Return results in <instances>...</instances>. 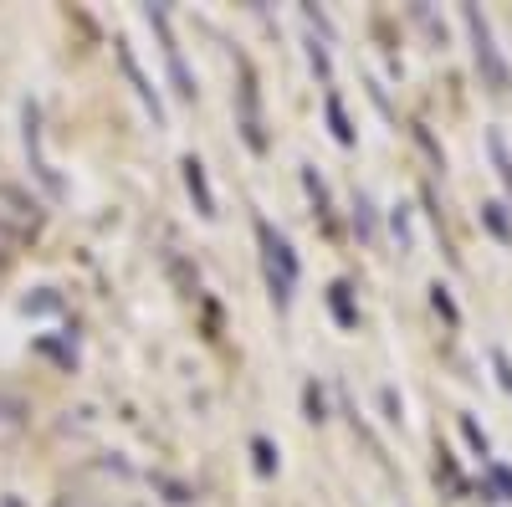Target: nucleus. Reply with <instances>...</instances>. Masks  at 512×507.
<instances>
[{"instance_id": "obj_1", "label": "nucleus", "mask_w": 512, "mask_h": 507, "mask_svg": "<svg viewBox=\"0 0 512 507\" xmlns=\"http://www.w3.org/2000/svg\"><path fill=\"white\" fill-rule=\"evenodd\" d=\"M251 231H256V251H262V277H267V292H272V303L287 313V308H292L297 282H303V262H297L292 241H287L267 216H256V221H251Z\"/></svg>"}, {"instance_id": "obj_2", "label": "nucleus", "mask_w": 512, "mask_h": 507, "mask_svg": "<svg viewBox=\"0 0 512 507\" xmlns=\"http://www.w3.org/2000/svg\"><path fill=\"white\" fill-rule=\"evenodd\" d=\"M461 26H466V36H472V62H477L482 82H487L492 93H507L512 88V67H507V57L497 47L492 21L482 16V6H461Z\"/></svg>"}, {"instance_id": "obj_3", "label": "nucleus", "mask_w": 512, "mask_h": 507, "mask_svg": "<svg viewBox=\"0 0 512 507\" xmlns=\"http://www.w3.org/2000/svg\"><path fill=\"white\" fill-rule=\"evenodd\" d=\"M236 72H241V82H236V129H241V139H246L251 154H267V118H262V88H256V67H251L246 57H236Z\"/></svg>"}, {"instance_id": "obj_4", "label": "nucleus", "mask_w": 512, "mask_h": 507, "mask_svg": "<svg viewBox=\"0 0 512 507\" xmlns=\"http://www.w3.org/2000/svg\"><path fill=\"white\" fill-rule=\"evenodd\" d=\"M144 21H149V26H154V36H159V52H164L169 82H175V98L195 103V98H200V88H195V72L185 67V47H180V36H175V26H169V6H144Z\"/></svg>"}, {"instance_id": "obj_5", "label": "nucleus", "mask_w": 512, "mask_h": 507, "mask_svg": "<svg viewBox=\"0 0 512 507\" xmlns=\"http://www.w3.org/2000/svg\"><path fill=\"white\" fill-rule=\"evenodd\" d=\"M0 231L11 241H26V236L41 231V205L21 185H0Z\"/></svg>"}, {"instance_id": "obj_6", "label": "nucleus", "mask_w": 512, "mask_h": 507, "mask_svg": "<svg viewBox=\"0 0 512 507\" xmlns=\"http://www.w3.org/2000/svg\"><path fill=\"white\" fill-rule=\"evenodd\" d=\"M21 139H26V159H31V169H36V180L47 185L52 195H62V180H57V169L47 164V154H41V108L26 98L21 103Z\"/></svg>"}, {"instance_id": "obj_7", "label": "nucleus", "mask_w": 512, "mask_h": 507, "mask_svg": "<svg viewBox=\"0 0 512 507\" xmlns=\"http://www.w3.org/2000/svg\"><path fill=\"white\" fill-rule=\"evenodd\" d=\"M113 57H118V67H123V77L134 82V93H139V103L154 113V123H164V103H159V93H154V82L144 77V67H139V57L128 52V41H113Z\"/></svg>"}, {"instance_id": "obj_8", "label": "nucleus", "mask_w": 512, "mask_h": 507, "mask_svg": "<svg viewBox=\"0 0 512 507\" xmlns=\"http://www.w3.org/2000/svg\"><path fill=\"white\" fill-rule=\"evenodd\" d=\"M180 169H185V190H190V200L200 210V221H216V190H210V180H205V164L195 154H185Z\"/></svg>"}, {"instance_id": "obj_9", "label": "nucleus", "mask_w": 512, "mask_h": 507, "mask_svg": "<svg viewBox=\"0 0 512 507\" xmlns=\"http://www.w3.org/2000/svg\"><path fill=\"white\" fill-rule=\"evenodd\" d=\"M26 426H31V405L21 395L0 390V446H11L16 436H26Z\"/></svg>"}, {"instance_id": "obj_10", "label": "nucleus", "mask_w": 512, "mask_h": 507, "mask_svg": "<svg viewBox=\"0 0 512 507\" xmlns=\"http://www.w3.org/2000/svg\"><path fill=\"white\" fill-rule=\"evenodd\" d=\"M323 113H328V129H333V139L349 149V144H354V123H349V113H344V98H338L333 88L323 93Z\"/></svg>"}, {"instance_id": "obj_11", "label": "nucleus", "mask_w": 512, "mask_h": 507, "mask_svg": "<svg viewBox=\"0 0 512 507\" xmlns=\"http://www.w3.org/2000/svg\"><path fill=\"white\" fill-rule=\"evenodd\" d=\"M487 154H492V164H497L507 195H512V149H507V134H502V129H487Z\"/></svg>"}, {"instance_id": "obj_12", "label": "nucleus", "mask_w": 512, "mask_h": 507, "mask_svg": "<svg viewBox=\"0 0 512 507\" xmlns=\"http://www.w3.org/2000/svg\"><path fill=\"white\" fill-rule=\"evenodd\" d=\"M349 292H354L349 282H333V287H328V308H333V318L344 323V328L359 323V313H354V303H349Z\"/></svg>"}, {"instance_id": "obj_13", "label": "nucleus", "mask_w": 512, "mask_h": 507, "mask_svg": "<svg viewBox=\"0 0 512 507\" xmlns=\"http://www.w3.org/2000/svg\"><path fill=\"white\" fill-rule=\"evenodd\" d=\"M482 226H487L497 241H512V226H507V205H502V200H482Z\"/></svg>"}, {"instance_id": "obj_14", "label": "nucleus", "mask_w": 512, "mask_h": 507, "mask_svg": "<svg viewBox=\"0 0 512 507\" xmlns=\"http://www.w3.org/2000/svg\"><path fill=\"white\" fill-rule=\"evenodd\" d=\"M431 308H436L451 328L461 323V308H456V298H451V287H446V282H431Z\"/></svg>"}, {"instance_id": "obj_15", "label": "nucleus", "mask_w": 512, "mask_h": 507, "mask_svg": "<svg viewBox=\"0 0 512 507\" xmlns=\"http://www.w3.org/2000/svg\"><path fill=\"white\" fill-rule=\"evenodd\" d=\"M487 482L497 487L502 502H512V467H502V461H487Z\"/></svg>"}, {"instance_id": "obj_16", "label": "nucleus", "mask_w": 512, "mask_h": 507, "mask_svg": "<svg viewBox=\"0 0 512 507\" xmlns=\"http://www.w3.org/2000/svg\"><path fill=\"white\" fill-rule=\"evenodd\" d=\"M251 451H256V472L272 477V472H277V451H272V441H267V436H256V441H251Z\"/></svg>"}, {"instance_id": "obj_17", "label": "nucleus", "mask_w": 512, "mask_h": 507, "mask_svg": "<svg viewBox=\"0 0 512 507\" xmlns=\"http://www.w3.org/2000/svg\"><path fill=\"white\" fill-rule=\"evenodd\" d=\"M461 436H466V446H472L477 456H492V446H487V436H482V426L472 415H461Z\"/></svg>"}, {"instance_id": "obj_18", "label": "nucleus", "mask_w": 512, "mask_h": 507, "mask_svg": "<svg viewBox=\"0 0 512 507\" xmlns=\"http://www.w3.org/2000/svg\"><path fill=\"white\" fill-rule=\"evenodd\" d=\"M354 231L374 236V205H369V195H354Z\"/></svg>"}, {"instance_id": "obj_19", "label": "nucleus", "mask_w": 512, "mask_h": 507, "mask_svg": "<svg viewBox=\"0 0 512 507\" xmlns=\"http://www.w3.org/2000/svg\"><path fill=\"white\" fill-rule=\"evenodd\" d=\"M308 62H313V72H318L323 82L333 77V62H328V47H323V41H318V36H308Z\"/></svg>"}, {"instance_id": "obj_20", "label": "nucleus", "mask_w": 512, "mask_h": 507, "mask_svg": "<svg viewBox=\"0 0 512 507\" xmlns=\"http://www.w3.org/2000/svg\"><path fill=\"white\" fill-rule=\"evenodd\" d=\"M492 364H497V379H502V390H512V364H507V354H502V349H492Z\"/></svg>"}, {"instance_id": "obj_21", "label": "nucleus", "mask_w": 512, "mask_h": 507, "mask_svg": "<svg viewBox=\"0 0 512 507\" xmlns=\"http://www.w3.org/2000/svg\"><path fill=\"white\" fill-rule=\"evenodd\" d=\"M16 246H21V241H11L6 231H0V272H6V267L16 262Z\"/></svg>"}, {"instance_id": "obj_22", "label": "nucleus", "mask_w": 512, "mask_h": 507, "mask_svg": "<svg viewBox=\"0 0 512 507\" xmlns=\"http://www.w3.org/2000/svg\"><path fill=\"white\" fill-rule=\"evenodd\" d=\"M308 420H323V395H318V385H308Z\"/></svg>"}, {"instance_id": "obj_23", "label": "nucleus", "mask_w": 512, "mask_h": 507, "mask_svg": "<svg viewBox=\"0 0 512 507\" xmlns=\"http://www.w3.org/2000/svg\"><path fill=\"white\" fill-rule=\"evenodd\" d=\"M57 507H98V502H93V497H62Z\"/></svg>"}]
</instances>
